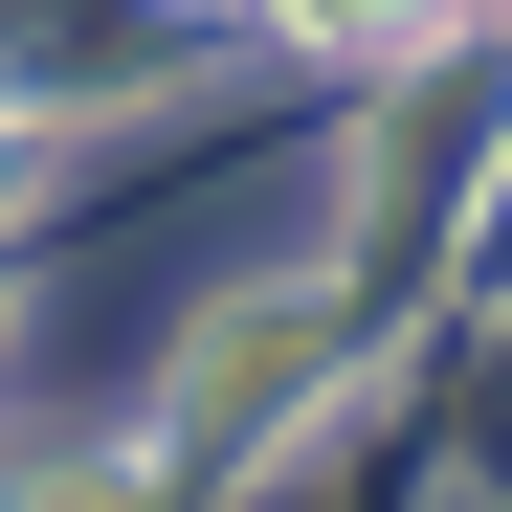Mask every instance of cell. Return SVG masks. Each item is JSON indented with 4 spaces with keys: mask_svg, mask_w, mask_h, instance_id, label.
Wrapping results in <instances>:
<instances>
[{
    "mask_svg": "<svg viewBox=\"0 0 512 512\" xmlns=\"http://www.w3.org/2000/svg\"><path fill=\"white\" fill-rule=\"evenodd\" d=\"M0 201H23V134H0Z\"/></svg>",
    "mask_w": 512,
    "mask_h": 512,
    "instance_id": "obj_3",
    "label": "cell"
},
{
    "mask_svg": "<svg viewBox=\"0 0 512 512\" xmlns=\"http://www.w3.org/2000/svg\"><path fill=\"white\" fill-rule=\"evenodd\" d=\"M290 357H312V334H290V312H223V357H201V423H179V468H223V446H245V423H268V401H290Z\"/></svg>",
    "mask_w": 512,
    "mask_h": 512,
    "instance_id": "obj_1",
    "label": "cell"
},
{
    "mask_svg": "<svg viewBox=\"0 0 512 512\" xmlns=\"http://www.w3.org/2000/svg\"><path fill=\"white\" fill-rule=\"evenodd\" d=\"M290 23H423V0H290Z\"/></svg>",
    "mask_w": 512,
    "mask_h": 512,
    "instance_id": "obj_2",
    "label": "cell"
}]
</instances>
